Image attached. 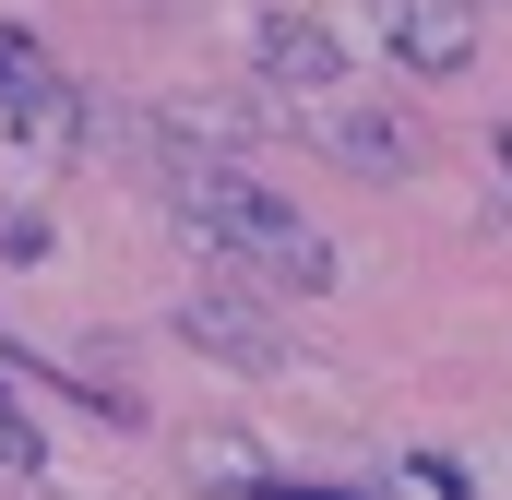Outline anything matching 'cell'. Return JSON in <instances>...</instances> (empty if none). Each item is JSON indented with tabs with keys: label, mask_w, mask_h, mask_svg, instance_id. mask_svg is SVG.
<instances>
[{
	"label": "cell",
	"mask_w": 512,
	"mask_h": 500,
	"mask_svg": "<svg viewBox=\"0 0 512 500\" xmlns=\"http://www.w3.org/2000/svg\"><path fill=\"white\" fill-rule=\"evenodd\" d=\"M167 203H179V227H203L239 274L286 286V298H334V274H346L334 239H322L286 191H262L239 155H167Z\"/></svg>",
	"instance_id": "6da1fadb"
},
{
	"label": "cell",
	"mask_w": 512,
	"mask_h": 500,
	"mask_svg": "<svg viewBox=\"0 0 512 500\" xmlns=\"http://www.w3.org/2000/svg\"><path fill=\"white\" fill-rule=\"evenodd\" d=\"M310 143H322L334 167H358V179H417V167H429V131L405 120V108H382V96H358V108L322 96V108H310Z\"/></svg>",
	"instance_id": "7a4b0ae2"
},
{
	"label": "cell",
	"mask_w": 512,
	"mask_h": 500,
	"mask_svg": "<svg viewBox=\"0 0 512 500\" xmlns=\"http://www.w3.org/2000/svg\"><path fill=\"white\" fill-rule=\"evenodd\" d=\"M251 72L274 96H334V84H346V36H334L322 12H298V0H262L251 12Z\"/></svg>",
	"instance_id": "3957f363"
},
{
	"label": "cell",
	"mask_w": 512,
	"mask_h": 500,
	"mask_svg": "<svg viewBox=\"0 0 512 500\" xmlns=\"http://www.w3.org/2000/svg\"><path fill=\"white\" fill-rule=\"evenodd\" d=\"M179 346H203V358H227V370H286V322L262 310V286H191L179 298Z\"/></svg>",
	"instance_id": "277c9868"
},
{
	"label": "cell",
	"mask_w": 512,
	"mask_h": 500,
	"mask_svg": "<svg viewBox=\"0 0 512 500\" xmlns=\"http://www.w3.org/2000/svg\"><path fill=\"white\" fill-rule=\"evenodd\" d=\"M382 36L417 84H453L477 60V0H382Z\"/></svg>",
	"instance_id": "5b68a950"
},
{
	"label": "cell",
	"mask_w": 512,
	"mask_h": 500,
	"mask_svg": "<svg viewBox=\"0 0 512 500\" xmlns=\"http://www.w3.org/2000/svg\"><path fill=\"white\" fill-rule=\"evenodd\" d=\"M179 453L203 465V489H239V500H262V489H274V465H262V453L239 441V429H191Z\"/></svg>",
	"instance_id": "8992f818"
},
{
	"label": "cell",
	"mask_w": 512,
	"mask_h": 500,
	"mask_svg": "<svg viewBox=\"0 0 512 500\" xmlns=\"http://www.w3.org/2000/svg\"><path fill=\"white\" fill-rule=\"evenodd\" d=\"M405 489H417V500H477V477H465V453H417Z\"/></svg>",
	"instance_id": "52a82bcc"
},
{
	"label": "cell",
	"mask_w": 512,
	"mask_h": 500,
	"mask_svg": "<svg viewBox=\"0 0 512 500\" xmlns=\"http://www.w3.org/2000/svg\"><path fill=\"white\" fill-rule=\"evenodd\" d=\"M36 465H48V453H36V429L12 417V393H0V477H36Z\"/></svg>",
	"instance_id": "ba28073f"
},
{
	"label": "cell",
	"mask_w": 512,
	"mask_h": 500,
	"mask_svg": "<svg viewBox=\"0 0 512 500\" xmlns=\"http://www.w3.org/2000/svg\"><path fill=\"white\" fill-rule=\"evenodd\" d=\"M262 500H382V489H370V477H358V489H346V477H274Z\"/></svg>",
	"instance_id": "9c48e42d"
},
{
	"label": "cell",
	"mask_w": 512,
	"mask_h": 500,
	"mask_svg": "<svg viewBox=\"0 0 512 500\" xmlns=\"http://www.w3.org/2000/svg\"><path fill=\"white\" fill-rule=\"evenodd\" d=\"M489 167H501V191H512V120H501V131H489Z\"/></svg>",
	"instance_id": "30bf717a"
}]
</instances>
